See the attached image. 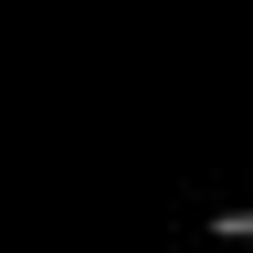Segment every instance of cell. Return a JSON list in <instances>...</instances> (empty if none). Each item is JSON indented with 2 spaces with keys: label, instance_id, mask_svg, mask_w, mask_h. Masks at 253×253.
<instances>
[{
  "label": "cell",
  "instance_id": "cell-1",
  "mask_svg": "<svg viewBox=\"0 0 253 253\" xmlns=\"http://www.w3.org/2000/svg\"><path fill=\"white\" fill-rule=\"evenodd\" d=\"M211 232H221V243H243V253H253V211H211Z\"/></svg>",
  "mask_w": 253,
  "mask_h": 253
}]
</instances>
